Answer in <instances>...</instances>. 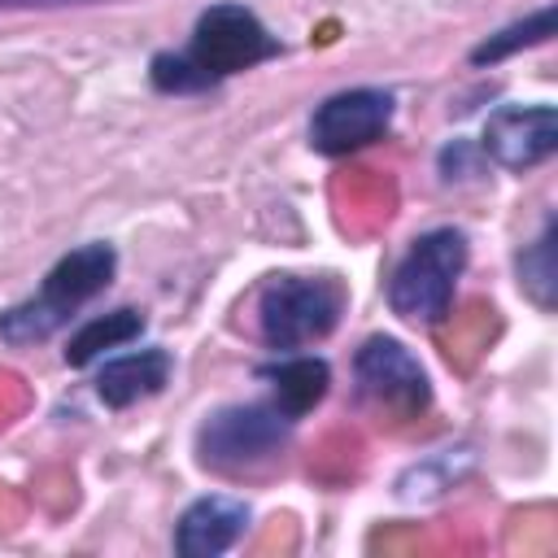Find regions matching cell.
Returning a JSON list of instances; mask_svg holds the SVG:
<instances>
[{
    "label": "cell",
    "instance_id": "cell-1",
    "mask_svg": "<svg viewBox=\"0 0 558 558\" xmlns=\"http://www.w3.org/2000/svg\"><path fill=\"white\" fill-rule=\"evenodd\" d=\"M283 44L266 31V22L240 4V0H218L201 9L187 48L179 52H157L148 61V78L166 96H192L209 92L231 74H244L262 61H275Z\"/></svg>",
    "mask_w": 558,
    "mask_h": 558
},
{
    "label": "cell",
    "instance_id": "cell-2",
    "mask_svg": "<svg viewBox=\"0 0 558 558\" xmlns=\"http://www.w3.org/2000/svg\"><path fill=\"white\" fill-rule=\"evenodd\" d=\"M113 275H118V248L105 240L61 253L26 301L0 310V340L13 349L52 340L87 301H96L113 283Z\"/></svg>",
    "mask_w": 558,
    "mask_h": 558
},
{
    "label": "cell",
    "instance_id": "cell-3",
    "mask_svg": "<svg viewBox=\"0 0 558 558\" xmlns=\"http://www.w3.org/2000/svg\"><path fill=\"white\" fill-rule=\"evenodd\" d=\"M471 262V244L458 227H432L410 240L405 257L388 275V310L405 323L436 327L449 318L458 279Z\"/></svg>",
    "mask_w": 558,
    "mask_h": 558
},
{
    "label": "cell",
    "instance_id": "cell-4",
    "mask_svg": "<svg viewBox=\"0 0 558 558\" xmlns=\"http://www.w3.org/2000/svg\"><path fill=\"white\" fill-rule=\"evenodd\" d=\"M349 292L336 275H270L257 288V336L275 353L327 340L344 318Z\"/></svg>",
    "mask_w": 558,
    "mask_h": 558
},
{
    "label": "cell",
    "instance_id": "cell-5",
    "mask_svg": "<svg viewBox=\"0 0 558 558\" xmlns=\"http://www.w3.org/2000/svg\"><path fill=\"white\" fill-rule=\"evenodd\" d=\"M292 427H296V418L283 414L270 397L266 401L218 405L196 427V453L209 471H222V475L257 471V466L275 462L288 449Z\"/></svg>",
    "mask_w": 558,
    "mask_h": 558
},
{
    "label": "cell",
    "instance_id": "cell-6",
    "mask_svg": "<svg viewBox=\"0 0 558 558\" xmlns=\"http://www.w3.org/2000/svg\"><path fill=\"white\" fill-rule=\"evenodd\" d=\"M357 397L388 418H418L432 405V384L423 362L392 336H366L353 353Z\"/></svg>",
    "mask_w": 558,
    "mask_h": 558
},
{
    "label": "cell",
    "instance_id": "cell-7",
    "mask_svg": "<svg viewBox=\"0 0 558 558\" xmlns=\"http://www.w3.org/2000/svg\"><path fill=\"white\" fill-rule=\"evenodd\" d=\"M392 113H397V100L384 87H344V92H331L314 109V118H310V148L323 153V157L357 153V148H366V144H375V140L388 135Z\"/></svg>",
    "mask_w": 558,
    "mask_h": 558
},
{
    "label": "cell",
    "instance_id": "cell-8",
    "mask_svg": "<svg viewBox=\"0 0 558 558\" xmlns=\"http://www.w3.org/2000/svg\"><path fill=\"white\" fill-rule=\"evenodd\" d=\"M480 153L510 174L536 170L541 161L558 153V109L554 105H497L484 118Z\"/></svg>",
    "mask_w": 558,
    "mask_h": 558
},
{
    "label": "cell",
    "instance_id": "cell-9",
    "mask_svg": "<svg viewBox=\"0 0 558 558\" xmlns=\"http://www.w3.org/2000/svg\"><path fill=\"white\" fill-rule=\"evenodd\" d=\"M248 532V506L227 493L196 497L174 523V549L183 558H218Z\"/></svg>",
    "mask_w": 558,
    "mask_h": 558
},
{
    "label": "cell",
    "instance_id": "cell-10",
    "mask_svg": "<svg viewBox=\"0 0 558 558\" xmlns=\"http://www.w3.org/2000/svg\"><path fill=\"white\" fill-rule=\"evenodd\" d=\"M170 353L166 349H140V353H122V357H109L100 371H96V397L109 405V410H126L135 401H148L157 397L166 384H170Z\"/></svg>",
    "mask_w": 558,
    "mask_h": 558
},
{
    "label": "cell",
    "instance_id": "cell-11",
    "mask_svg": "<svg viewBox=\"0 0 558 558\" xmlns=\"http://www.w3.org/2000/svg\"><path fill=\"white\" fill-rule=\"evenodd\" d=\"M257 379L270 384V401H275L283 414L301 418V414H310V410L327 397V388H331V366H327L323 357H310V353H279V362L257 366Z\"/></svg>",
    "mask_w": 558,
    "mask_h": 558
},
{
    "label": "cell",
    "instance_id": "cell-12",
    "mask_svg": "<svg viewBox=\"0 0 558 558\" xmlns=\"http://www.w3.org/2000/svg\"><path fill=\"white\" fill-rule=\"evenodd\" d=\"M144 331V314L122 305V310H109V314H96L87 318L70 340H65V366H92L96 357H105L109 349H122L131 340H140Z\"/></svg>",
    "mask_w": 558,
    "mask_h": 558
},
{
    "label": "cell",
    "instance_id": "cell-13",
    "mask_svg": "<svg viewBox=\"0 0 558 558\" xmlns=\"http://www.w3.org/2000/svg\"><path fill=\"white\" fill-rule=\"evenodd\" d=\"M514 270H519V288L523 296L536 305V310H554L558 301V262H554V218L541 222V235L532 244L519 248L514 257Z\"/></svg>",
    "mask_w": 558,
    "mask_h": 558
},
{
    "label": "cell",
    "instance_id": "cell-14",
    "mask_svg": "<svg viewBox=\"0 0 558 558\" xmlns=\"http://www.w3.org/2000/svg\"><path fill=\"white\" fill-rule=\"evenodd\" d=\"M549 35H554V4H541V9L523 13L519 22H510V26L493 31L488 39H480V44L471 48V65H497V61H506V57L523 52V48L545 44Z\"/></svg>",
    "mask_w": 558,
    "mask_h": 558
},
{
    "label": "cell",
    "instance_id": "cell-15",
    "mask_svg": "<svg viewBox=\"0 0 558 558\" xmlns=\"http://www.w3.org/2000/svg\"><path fill=\"white\" fill-rule=\"evenodd\" d=\"M65 4H96V0H0V13L4 9H65Z\"/></svg>",
    "mask_w": 558,
    "mask_h": 558
}]
</instances>
